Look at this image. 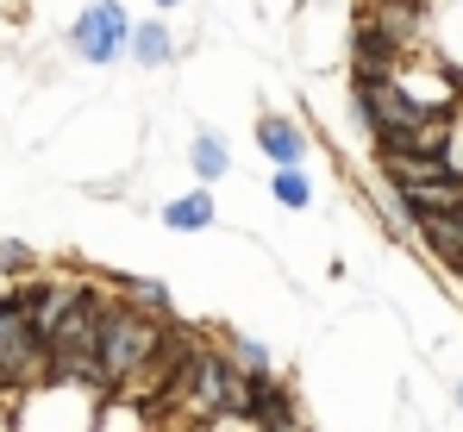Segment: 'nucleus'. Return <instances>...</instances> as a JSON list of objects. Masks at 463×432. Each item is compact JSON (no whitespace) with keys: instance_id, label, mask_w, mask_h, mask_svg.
I'll return each instance as SVG.
<instances>
[{"instance_id":"nucleus-1","label":"nucleus","mask_w":463,"mask_h":432,"mask_svg":"<svg viewBox=\"0 0 463 432\" xmlns=\"http://www.w3.org/2000/svg\"><path fill=\"white\" fill-rule=\"evenodd\" d=\"M163 358V320L138 313L132 301H107L100 307V376L107 389H132L145 370Z\"/></svg>"},{"instance_id":"nucleus-2","label":"nucleus","mask_w":463,"mask_h":432,"mask_svg":"<svg viewBox=\"0 0 463 432\" xmlns=\"http://www.w3.org/2000/svg\"><path fill=\"white\" fill-rule=\"evenodd\" d=\"M132 25H138V19H132L119 0H88L76 19H70V38H63V44L76 51L88 70H113V63L132 51Z\"/></svg>"},{"instance_id":"nucleus-3","label":"nucleus","mask_w":463,"mask_h":432,"mask_svg":"<svg viewBox=\"0 0 463 432\" xmlns=\"http://www.w3.org/2000/svg\"><path fill=\"white\" fill-rule=\"evenodd\" d=\"M182 376V414L188 420H220L232 395V358H213V351H194V358L175 370Z\"/></svg>"},{"instance_id":"nucleus-4","label":"nucleus","mask_w":463,"mask_h":432,"mask_svg":"<svg viewBox=\"0 0 463 432\" xmlns=\"http://www.w3.org/2000/svg\"><path fill=\"white\" fill-rule=\"evenodd\" d=\"M250 139H257V150L269 163H307V150H313V132L295 113H257L250 120Z\"/></svg>"},{"instance_id":"nucleus-5","label":"nucleus","mask_w":463,"mask_h":432,"mask_svg":"<svg viewBox=\"0 0 463 432\" xmlns=\"http://www.w3.org/2000/svg\"><path fill=\"white\" fill-rule=\"evenodd\" d=\"M188 176L194 182H226L232 176V144H226V132H213V126H201L194 139H188Z\"/></svg>"},{"instance_id":"nucleus-6","label":"nucleus","mask_w":463,"mask_h":432,"mask_svg":"<svg viewBox=\"0 0 463 432\" xmlns=\"http://www.w3.org/2000/svg\"><path fill=\"white\" fill-rule=\"evenodd\" d=\"M126 57H132V70H169V63H175V32H169V19H138Z\"/></svg>"},{"instance_id":"nucleus-7","label":"nucleus","mask_w":463,"mask_h":432,"mask_svg":"<svg viewBox=\"0 0 463 432\" xmlns=\"http://www.w3.org/2000/svg\"><path fill=\"white\" fill-rule=\"evenodd\" d=\"M156 219H163L169 232H207V226L220 219V207H213V188H207V182H194L188 195L163 201V214H156Z\"/></svg>"},{"instance_id":"nucleus-8","label":"nucleus","mask_w":463,"mask_h":432,"mask_svg":"<svg viewBox=\"0 0 463 432\" xmlns=\"http://www.w3.org/2000/svg\"><path fill=\"white\" fill-rule=\"evenodd\" d=\"M269 201H276L282 214H307L313 207L307 169H301V163H276V169H269Z\"/></svg>"},{"instance_id":"nucleus-9","label":"nucleus","mask_w":463,"mask_h":432,"mask_svg":"<svg viewBox=\"0 0 463 432\" xmlns=\"http://www.w3.org/2000/svg\"><path fill=\"white\" fill-rule=\"evenodd\" d=\"M420 238L439 251L445 270H463V214H445V219H420Z\"/></svg>"},{"instance_id":"nucleus-10","label":"nucleus","mask_w":463,"mask_h":432,"mask_svg":"<svg viewBox=\"0 0 463 432\" xmlns=\"http://www.w3.org/2000/svg\"><path fill=\"white\" fill-rule=\"evenodd\" d=\"M432 51H439L445 63H463V0H445V6L432 13Z\"/></svg>"},{"instance_id":"nucleus-11","label":"nucleus","mask_w":463,"mask_h":432,"mask_svg":"<svg viewBox=\"0 0 463 432\" xmlns=\"http://www.w3.org/2000/svg\"><path fill=\"white\" fill-rule=\"evenodd\" d=\"M232 370L238 376H250V382H276V358H269V345H257V339H244V332H232Z\"/></svg>"},{"instance_id":"nucleus-12","label":"nucleus","mask_w":463,"mask_h":432,"mask_svg":"<svg viewBox=\"0 0 463 432\" xmlns=\"http://www.w3.org/2000/svg\"><path fill=\"white\" fill-rule=\"evenodd\" d=\"M119 301H132V307H138V313H151V320L169 313V288L145 283V276H119Z\"/></svg>"},{"instance_id":"nucleus-13","label":"nucleus","mask_w":463,"mask_h":432,"mask_svg":"<svg viewBox=\"0 0 463 432\" xmlns=\"http://www.w3.org/2000/svg\"><path fill=\"white\" fill-rule=\"evenodd\" d=\"M32 270H38V251H32L25 238H0V276H6V283H25Z\"/></svg>"},{"instance_id":"nucleus-14","label":"nucleus","mask_w":463,"mask_h":432,"mask_svg":"<svg viewBox=\"0 0 463 432\" xmlns=\"http://www.w3.org/2000/svg\"><path fill=\"white\" fill-rule=\"evenodd\" d=\"M94 432H151V427H145V414H138L132 401H113V395H107V401H100V420H94Z\"/></svg>"},{"instance_id":"nucleus-15","label":"nucleus","mask_w":463,"mask_h":432,"mask_svg":"<svg viewBox=\"0 0 463 432\" xmlns=\"http://www.w3.org/2000/svg\"><path fill=\"white\" fill-rule=\"evenodd\" d=\"M451 401H458V414H463V376H458V382H451Z\"/></svg>"},{"instance_id":"nucleus-16","label":"nucleus","mask_w":463,"mask_h":432,"mask_svg":"<svg viewBox=\"0 0 463 432\" xmlns=\"http://www.w3.org/2000/svg\"><path fill=\"white\" fill-rule=\"evenodd\" d=\"M151 6H163V13H169V6H188V0H151Z\"/></svg>"}]
</instances>
